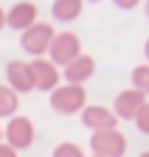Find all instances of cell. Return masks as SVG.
Instances as JSON below:
<instances>
[{"label":"cell","mask_w":149,"mask_h":157,"mask_svg":"<svg viewBox=\"0 0 149 157\" xmlns=\"http://www.w3.org/2000/svg\"><path fill=\"white\" fill-rule=\"evenodd\" d=\"M6 78H9V87L14 93H31L34 90V76H31L28 62H20V59L9 62L6 65Z\"/></svg>","instance_id":"cell-10"},{"label":"cell","mask_w":149,"mask_h":157,"mask_svg":"<svg viewBox=\"0 0 149 157\" xmlns=\"http://www.w3.org/2000/svg\"><path fill=\"white\" fill-rule=\"evenodd\" d=\"M0 140H3V129H0Z\"/></svg>","instance_id":"cell-23"},{"label":"cell","mask_w":149,"mask_h":157,"mask_svg":"<svg viewBox=\"0 0 149 157\" xmlns=\"http://www.w3.org/2000/svg\"><path fill=\"white\" fill-rule=\"evenodd\" d=\"M84 101H87L84 84H59L57 90L51 93V107H53V112H59V115L82 112L87 107Z\"/></svg>","instance_id":"cell-1"},{"label":"cell","mask_w":149,"mask_h":157,"mask_svg":"<svg viewBox=\"0 0 149 157\" xmlns=\"http://www.w3.org/2000/svg\"><path fill=\"white\" fill-rule=\"evenodd\" d=\"M132 87L141 90L143 95H149V65H138V67H132Z\"/></svg>","instance_id":"cell-14"},{"label":"cell","mask_w":149,"mask_h":157,"mask_svg":"<svg viewBox=\"0 0 149 157\" xmlns=\"http://www.w3.org/2000/svg\"><path fill=\"white\" fill-rule=\"evenodd\" d=\"M135 126L143 132V135H149V101L141 107V112L135 115Z\"/></svg>","instance_id":"cell-16"},{"label":"cell","mask_w":149,"mask_h":157,"mask_svg":"<svg viewBox=\"0 0 149 157\" xmlns=\"http://www.w3.org/2000/svg\"><path fill=\"white\" fill-rule=\"evenodd\" d=\"M28 67H31V76H34V87L37 90H48V93H53L59 87V70H57V65L51 62V59H34V62H28Z\"/></svg>","instance_id":"cell-6"},{"label":"cell","mask_w":149,"mask_h":157,"mask_svg":"<svg viewBox=\"0 0 149 157\" xmlns=\"http://www.w3.org/2000/svg\"><path fill=\"white\" fill-rule=\"evenodd\" d=\"M3 137H6V143L11 149H17V151L28 149L34 143V124L28 121L25 115H14V118H9V124L3 129Z\"/></svg>","instance_id":"cell-5"},{"label":"cell","mask_w":149,"mask_h":157,"mask_svg":"<svg viewBox=\"0 0 149 157\" xmlns=\"http://www.w3.org/2000/svg\"><path fill=\"white\" fill-rule=\"evenodd\" d=\"M90 3H99V0H90Z\"/></svg>","instance_id":"cell-24"},{"label":"cell","mask_w":149,"mask_h":157,"mask_svg":"<svg viewBox=\"0 0 149 157\" xmlns=\"http://www.w3.org/2000/svg\"><path fill=\"white\" fill-rule=\"evenodd\" d=\"M17 107H20V98L9 84H0V118H14Z\"/></svg>","instance_id":"cell-13"},{"label":"cell","mask_w":149,"mask_h":157,"mask_svg":"<svg viewBox=\"0 0 149 157\" xmlns=\"http://www.w3.org/2000/svg\"><path fill=\"white\" fill-rule=\"evenodd\" d=\"M37 23V6L31 0H20L14 3L9 11H6V25L9 28H17V31H25Z\"/></svg>","instance_id":"cell-9"},{"label":"cell","mask_w":149,"mask_h":157,"mask_svg":"<svg viewBox=\"0 0 149 157\" xmlns=\"http://www.w3.org/2000/svg\"><path fill=\"white\" fill-rule=\"evenodd\" d=\"M48 56H51V62L53 65H70L76 56H82V42H79V36L73 34V31H62V34H57L53 36V42H51V48H48Z\"/></svg>","instance_id":"cell-4"},{"label":"cell","mask_w":149,"mask_h":157,"mask_svg":"<svg viewBox=\"0 0 149 157\" xmlns=\"http://www.w3.org/2000/svg\"><path fill=\"white\" fill-rule=\"evenodd\" d=\"M93 157H99V154H93Z\"/></svg>","instance_id":"cell-25"},{"label":"cell","mask_w":149,"mask_h":157,"mask_svg":"<svg viewBox=\"0 0 149 157\" xmlns=\"http://www.w3.org/2000/svg\"><path fill=\"white\" fill-rule=\"evenodd\" d=\"M93 73H96V59L87 56V53L76 56V59H73L70 65H65V70H62V76L68 78V84H84Z\"/></svg>","instance_id":"cell-11"},{"label":"cell","mask_w":149,"mask_h":157,"mask_svg":"<svg viewBox=\"0 0 149 157\" xmlns=\"http://www.w3.org/2000/svg\"><path fill=\"white\" fill-rule=\"evenodd\" d=\"M138 157H149V151H143V154H138Z\"/></svg>","instance_id":"cell-22"},{"label":"cell","mask_w":149,"mask_h":157,"mask_svg":"<svg viewBox=\"0 0 149 157\" xmlns=\"http://www.w3.org/2000/svg\"><path fill=\"white\" fill-rule=\"evenodd\" d=\"M113 3H116L118 9H124V11H129V9H135L141 0H113Z\"/></svg>","instance_id":"cell-17"},{"label":"cell","mask_w":149,"mask_h":157,"mask_svg":"<svg viewBox=\"0 0 149 157\" xmlns=\"http://www.w3.org/2000/svg\"><path fill=\"white\" fill-rule=\"evenodd\" d=\"M146 104V95L135 87H129V90H121L116 95V104H113V112L118 118H124V121H135V115L141 112V107Z\"/></svg>","instance_id":"cell-7"},{"label":"cell","mask_w":149,"mask_h":157,"mask_svg":"<svg viewBox=\"0 0 149 157\" xmlns=\"http://www.w3.org/2000/svg\"><path fill=\"white\" fill-rule=\"evenodd\" d=\"M0 157H17V149H11L9 143H0Z\"/></svg>","instance_id":"cell-18"},{"label":"cell","mask_w":149,"mask_h":157,"mask_svg":"<svg viewBox=\"0 0 149 157\" xmlns=\"http://www.w3.org/2000/svg\"><path fill=\"white\" fill-rule=\"evenodd\" d=\"M51 14L59 23H70L82 14V0H53L51 3Z\"/></svg>","instance_id":"cell-12"},{"label":"cell","mask_w":149,"mask_h":157,"mask_svg":"<svg viewBox=\"0 0 149 157\" xmlns=\"http://www.w3.org/2000/svg\"><path fill=\"white\" fill-rule=\"evenodd\" d=\"M143 53H146V59H149V39H146V45H143Z\"/></svg>","instance_id":"cell-20"},{"label":"cell","mask_w":149,"mask_h":157,"mask_svg":"<svg viewBox=\"0 0 149 157\" xmlns=\"http://www.w3.org/2000/svg\"><path fill=\"white\" fill-rule=\"evenodd\" d=\"M3 25H6V11L0 9V28H3Z\"/></svg>","instance_id":"cell-19"},{"label":"cell","mask_w":149,"mask_h":157,"mask_svg":"<svg viewBox=\"0 0 149 157\" xmlns=\"http://www.w3.org/2000/svg\"><path fill=\"white\" fill-rule=\"evenodd\" d=\"M51 157H84V151H82V146H76V143H59L57 149H53Z\"/></svg>","instance_id":"cell-15"},{"label":"cell","mask_w":149,"mask_h":157,"mask_svg":"<svg viewBox=\"0 0 149 157\" xmlns=\"http://www.w3.org/2000/svg\"><path fill=\"white\" fill-rule=\"evenodd\" d=\"M82 124H84L87 129H93V132H101V129H116L118 115H116L113 109L101 107V104H90V107H84V109H82Z\"/></svg>","instance_id":"cell-8"},{"label":"cell","mask_w":149,"mask_h":157,"mask_svg":"<svg viewBox=\"0 0 149 157\" xmlns=\"http://www.w3.org/2000/svg\"><path fill=\"white\" fill-rule=\"evenodd\" d=\"M90 149L99 157H124L127 154V137L118 129H101L90 135Z\"/></svg>","instance_id":"cell-3"},{"label":"cell","mask_w":149,"mask_h":157,"mask_svg":"<svg viewBox=\"0 0 149 157\" xmlns=\"http://www.w3.org/2000/svg\"><path fill=\"white\" fill-rule=\"evenodd\" d=\"M146 17H149V0H146Z\"/></svg>","instance_id":"cell-21"},{"label":"cell","mask_w":149,"mask_h":157,"mask_svg":"<svg viewBox=\"0 0 149 157\" xmlns=\"http://www.w3.org/2000/svg\"><path fill=\"white\" fill-rule=\"evenodd\" d=\"M53 36H57V31H53L48 23H34L31 28L23 31L20 45H23L25 53H31L34 59H40L42 53H48V48H51V42H53Z\"/></svg>","instance_id":"cell-2"}]
</instances>
